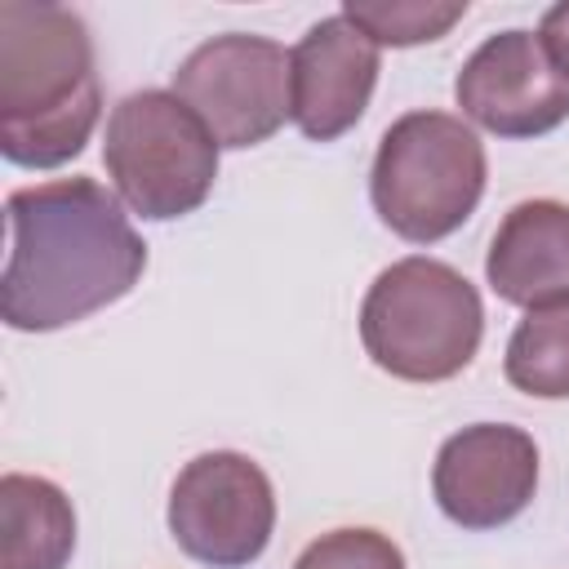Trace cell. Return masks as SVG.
<instances>
[{"instance_id":"6da1fadb","label":"cell","mask_w":569,"mask_h":569,"mask_svg":"<svg viewBox=\"0 0 569 569\" xmlns=\"http://www.w3.org/2000/svg\"><path fill=\"white\" fill-rule=\"evenodd\" d=\"M4 222L0 320L18 333H53L89 320L147 271V244L120 196L93 178L18 187L4 200Z\"/></svg>"},{"instance_id":"7a4b0ae2","label":"cell","mask_w":569,"mask_h":569,"mask_svg":"<svg viewBox=\"0 0 569 569\" xmlns=\"http://www.w3.org/2000/svg\"><path fill=\"white\" fill-rule=\"evenodd\" d=\"M102 116L93 40L76 9L0 4V151L22 169H58L84 151Z\"/></svg>"},{"instance_id":"3957f363","label":"cell","mask_w":569,"mask_h":569,"mask_svg":"<svg viewBox=\"0 0 569 569\" xmlns=\"http://www.w3.org/2000/svg\"><path fill=\"white\" fill-rule=\"evenodd\" d=\"M485 338L476 284L427 253L382 267L360 302L365 356L405 382H445L462 373Z\"/></svg>"},{"instance_id":"277c9868","label":"cell","mask_w":569,"mask_h":569,"mask_svg":"<svg viewBox=\"0 0 569 569\" xmlns=\"http://www.w3.org/2000/svg\"><path fill=\"white\" fill-rule=\"evenodd\" d=\"M489 178L485 142L462 116L405 111L378 142L369 169L373 213L409 244L453 236L480 204Z\"/></svg>"},{"instance_id":"5b68a950","label":"cell","mask_w":569,"mask_h":569,"mask_svg":"<svg viewBox=\"0 0 569 569\" xmlns=\"http://www.w3.org/2000/svg\"><path fill=\"white\" fill-rule=\"evenodd\" d=\"M218 151L213 133L173 89L124 93L107 116V178L147 222L196 213L218 182Z\"/></svg>"},{"instance_id":"8992f818","label":"cell","mask_w":569,"mask_h":569,"mask_svg":"<svg viewBox=\"0 0 569 569\" xmlns=\"http://www.w3.org/2000/svg\"><path fill=\"white\" fill-rule=\"evenodd\" d=\"M173 93L200 116L218 147H258L289 120L293 107L289 49L249 31L213 36L178 62Z\"/></svg>"},{"instance_id":"52a82bcc","label":"cell","mask_w":569,"mask_h":569,"mask_svg":"<svg viewBox=\"0 0 569 569\" xmlns=\"http://www.w3.org/2000/svg\"><path fill=\"white\" fill-rule=\"evenodd\" d=\"M169 533L209 569L253 565L276 533V489L267 471L236 449L196 453L169 489Z\"/></svg>"},{"instance_id":"ba28073f","label":"cell","mask_w":569,"mask_h":569,"mask_svg":"<svg viewBox=\"0 0 569 569\" xmlns=\"http://www.w3.org/2000/svg\"><path fill=\"white\" fill-rule=\"evenodd\" d=\"M453 98L471 124L498 138H542L569 120V76L525 27L489 36L462 62Z\"/></svg>"},{"instance_id":"9c48e42d","label":"cell","mask_w":569,"mask_h":569,"mask_svg":"<svg viewBox=\"0 0 569 569\" xmlns=\"http://www.w3.org/2000/svg\"><path fill=\"white\" fill-rule=\"evenodd\" d=\"M436 507L458 529H502L538 493V445L511 422H476L453 431L431 467Z\"/></svg>"},{"instance_id":"30bf717a","label":"cell","mask_w":569,"mask_h":569,"mask_svg":"<svg viewBox=\"0 0 569 569\" xmlns=\"http://www.w3.org/2000/svg\"><path fill=\"white\" fill-rule=\"evenodd\" d=\"M382 71L378 44L347 18L329 13L307 27V36L289 49V120L311 142H333L360 124L369 111L373 84Z\"/></svg>"},{"instance_id":"8fae6325","label":"cell","mask_w":569,"mask_h":569,"mask_svg":"<svg viewBox=\"0 0 569 569\" xmlns=\"http://www.w3.org/2000/svg\"><path fill=\"white\" fill-rule=\"evenodd\" d=\"M485 280L502 302L525 311L569 302V204L565 200H520L498 222Z\"/></svg>"},{"instance_id":"7c38bea8","label":"cell","mask_w":569,"mask_h":569,"mask_svg":"<svg viewBox=\"0 0 569 569\" xmlns=\"http://www.w3.org/2000/svg\"><path fill=\"white\" fill-rule=\"evenodd\" d=\"M76 551L71 498L27 471L0 476V569H67Z\"/></svg>"},{"instance_id":"4fadbf2b","label":"cell","mask_w":569,"mask_h":569,"mask_svg":"<svg viewBox=\"0 0 569 569\" xmlns=\"http://www.w3.org/2000/svg\"><path fill=\"white\" fill-rule=\"evenodd\" d=\"M502 373L525 396L569 400V302L525 311L507 338Z\"/></svg>"},{"instance_id":"5bb4252c","label":"cell","mask_w":569,"mask_h":569,"mask_svg":"<svg viewBox=\"0 0 569 569\" xmlns=\"http://www.w3.org/2000/svg\"><path fill=\"white\" fill-rule=\"evenodd\" d=\"M342 13L382 49H409L449 36L467 18V0H347Z\"/></svg>"},{"instance_id":"9a60e30c","label":"cell","mask_w":569,"mask_h":569,"mask_svg":"<svg viewBox=\"0 0 569 569\" xmlns=\"http://www.w3.org/2000/svg\"><path fill=\"white\" fill-rule=\"evenodd\" d=\"M293 569H405V551L378 529H333L320 533Z\"/></svg>"},{"instance_id":"2e32d148","label":"cell","mask_w":569,"mask_h":569,"mask_svg":"<svg viewBox=\"0 0 569 569\" xmlns=\"http://www.w3.org/2000/svg\"><path fill=\"white\" fill-rule=\"evenodd\" d=\"M538 36H542L547 53L560 62V71L569 76V0H560V4H551V9L542 13V22H538Z\"/></svg>"}]
</instances>
